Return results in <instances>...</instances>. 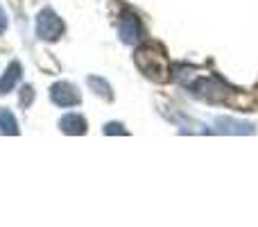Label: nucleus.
Here are the masks:
<instances>
[{
  "label": "nucleus",
  "instance_id": "nucleus-7",
  "mask_svg": "<svg viewBox=\"0 0 258 227\" xmlns=\"http://www.w3.org/2000/svg\"><path fill=\"white\" fill-rule=\"evenodd\" d=\"M218 129L220 132H231V134H251L254 127L249 123H240V120H233V118H218Z\"/></svg>",
  "mask_w": 258,
  "mask_h": 227
},
{
  "label": "nucleus",
  "instance_id": "nucleus-11",
  "mask_svg": "<svg viewBox=\"0 0 258 227\" xmlns=\"http://www.w3.org/2000/svg\"><path fill=\"white\" fill-rule=\"evenodd\" d=\"M32 100H34V89H32V86H25L21 94V105H27V103H32Z\"/></svg>",
  "mask_w": 258,
  "mask_h": 227
},
{
  "label": "nucleus",
  "instance_id": "nucleus-1",
  "mask_svg": "<svg viewBox=\"0 0 258 227\" xmlns=\"http://www.w3.org/2000/svg\"><path fill=\"white\" fill-rule=\"evenodd\" d=\"M136 66L156 82L168 80V59L154 46H143V48L136 50Z\"/></svg>",
  "mask_w": 258,
  "mask_h": 227
},
{
  "label": "nucleus",
  "instance_id": "nucleus-6",
  "mask_svg": "<svg viewBox=\"0 0 258 227\" xmlns=\"http://www.w3.org/2000/svg\"><path fill=\"white\" fill-rule=\"evenodd\" d=\"M59 125H61V129L66 134H84L86 132V120H84V116H80V114H66Z\"/></svg>",
  "mask_w": 258,
  "mask_h": 227
},
{
  "label": "nucleus",
  "instance_id": "nucleus-9",
  "mask_svg": "<svg viewBox=\"0 0 258 227\" xmlns=\"http://www.w3.org/2000/svg\"><path fill=\"white\" fill-rule=\"evenodd\" d=\"M89 86L93 89V94L95 96H100V98H104V100H111L113 98V94H111V89H109V84L102 80V77H89Z\"/></svg>",
  "mask_w": 258,
  "mask_h": 227
},
{
  "label": "nucleus",
  "instance_id": "nucleus-10",
  "mask_svg": "<svg viewBox=\"0 0 258 227\" xmlns=\"http://www.w3.org/2000/svg\"><path fill=\"white\" fill-rule=\"evenodd\" d=\"M0 129H3L5 134H16L18 132L14 114L9 112V109H3V107H0Z\"/></svg>",
  "mask_w": 258,
  "mask_h": 227
},
{
  "label": "nucleus",
  "instance_id": "nucleus-2",
  "mask_svg": "<svg viewBox=\"0 0 258 227\" xmlns=\"http://www.w3.org/2000/svg\"><path fill=\"white\" fill-rule=\"evenodd\" d=\"M36 34L43 41H54L63 34V21L52 12V9H43L36 18Z\"/></svg>",
  "mask_w": 258,
  "mask_h": 227
},
{
  "label": "nucleus",
  "instance_id": "nucleus-5",
  "mask_svg": "<svg viewBox=\"0 0 258 227\" xmlns=\"http://www.w3.org/2000/svg\"><path fill=\"white\" fill-rule=\"evenodd\" d=\"M118 34H120V39L125 43H136L138 34H141V21H138L136 14H132V12L122 14L120 25H118Z\"/></svg>",
  "mask_w": 258,
  "mask_h": 227
},
{
  "label": "nucleus",
  "instance_id": "nucleus-4",
  "mask_svg": "<svg viewBox=\"0 0 258 227\" xmlns=\"http://www.w3.org/2000/svg\"><path fill=\"white\" fill-rule=\"evenodd\" d=\"M50 98H52V103L59 105V107H75L82 100L77 89L73 84H68V82H57V84L50 89Z\"/></svg>",
  "mask_w": 258,
  "mask_h": 227
},
{
  "label": "nucleus",
  "instance_id": "nucleus-13",
  "mask_svg": "<svg viewBox=\"0 0 258 227\" xmlns=\"http://www.w3.org/2000/svg\"><path fill=\"white\" fill-rule=\"evenodd\" d=\"M7 30V16H5V12H3V7H0V34Z\"/></svg>",
  "mask_w": 258,
  "mask_h": 227
},
{
  "label": "nucleus",
  "instance_id": "nucleus-12",
  "mask_svg": "<svg viewBox=\"0 0 258 227\" xmlns=\"http://www.w3.org/2000/svg\"><path fill=\"white\" fill-rule=\"evenodd\" d=\"M104 132L107 134H118V132H125V129H122V125H118V123H109Z\"/></svg>",
  "mask_w": 258,
  "mask_h": 227
},
{
  "label": "nucleus",
  "instance_id": "nucleus-8",
  "mask_svg": "<svg viewBox=\"0 0 258 227\" xmlns=\"http://www.w3.org/2000/svg\"><path fill=\"white\" fill-rule=\"evenodd\" d=\"M18 77H21V64L14 62L12 66L7 68V73L3 75V80H0V94H7V91H12L14 84L18 82Z\"/></svg>",
  "mask_w": 258,
  "mask_h": 227
},
{
  "label": "nucleus",
  "instance_id": "nucleus-3",
  "mask_svg": "<svg viewBox=\"0 0 258 227\" xmlns=\"http://www.w3.org/2000/svg\"><path fill=\"white\" fill-rule=\"evenodd\" d=\"M190 89L195 91V94L204 96L206 100H213V103L222 100L224 96L229 94L227 86H224L220 80H215V77H202V80H197L195 84H190Z\"/></svg>",
  "mask_w": 258,
  "mask_h": 227
}]
</instances>
